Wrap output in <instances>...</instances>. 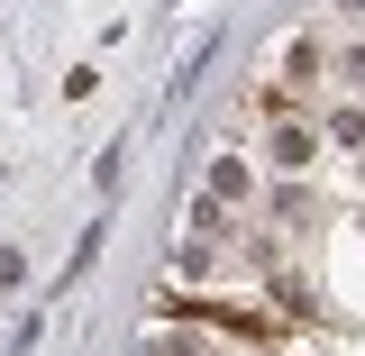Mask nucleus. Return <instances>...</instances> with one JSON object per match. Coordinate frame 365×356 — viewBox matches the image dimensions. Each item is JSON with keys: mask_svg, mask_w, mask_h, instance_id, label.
<instances>
[{"mask_svg": "<svg viewBox=\"0 0 365 356\" xmlns=\"http://www.w3.org/2000/svg\"><path fill=\"white\" fill-rule=\"evenodd\" d=\"M256 156H265L274 174H311V165H319V128H311V119H292V110H283V119H274V128L256 137Z\"/></svg>", "mask_w": 365, "mask_h": 356, "instance_id": "obj_1", "label": "nucleus"}]
</instances>
